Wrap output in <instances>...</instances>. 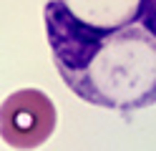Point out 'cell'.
Listing matches in <instances>:
<instances>
[{"label":"cell","mask_w":156,"mask_h":151,"mask_svg":"<svg viewBox=\"0 0 156 151\" xmlns=\"http://www.w3.org/2000/svg\"><path fill=\"white\" fill-rule=\"evenodd\" d=\"M43 18L78 98L123 113L156 103V0H45Z\"/></svg>","instance_id":"1"},{"label":"cell","mask_w":156,"mask_h":151,"mask_svg":"<svg viewBox=\"0 0 156 151\" xmlns=\"http://www.w3.org/2000/svg\"><path fill=\"white\" fill-rule=\"evenodd\" d=\"M55 128V106L43 91L23 88L0 106V136L8 146L30 151L51 138Z\"/></svg>","instance_id":"2"}]
</instances>
